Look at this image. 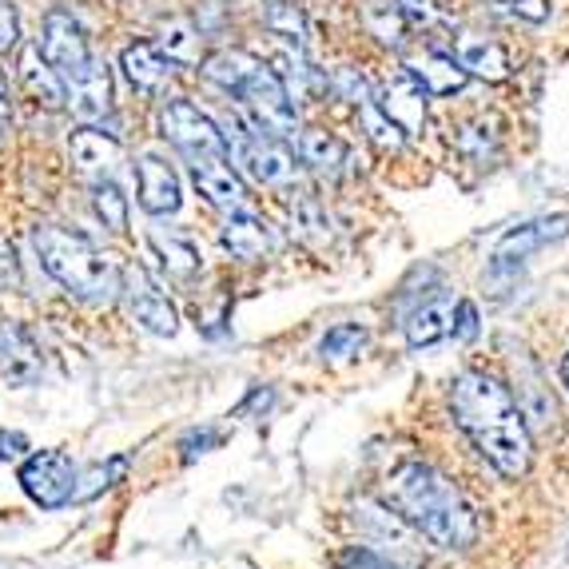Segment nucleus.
I'll return each instance as SVG.
<instances>
[{"label":"nucleus","mask_w":569,"mask_h":569,"mask_svg":"<svg viewBox=\"0 0 569 569\" xmlns=\"http://www.w3.org/2000/svg\"><path fill=\"white\" fill-rule=\"evenodd\" d=\"M450 410L466 438L478 447V455L506 478H522L530 470V427L513 395L498 379L482 370H462L450 382Z\"/></svg>","instance_id":"obj_1"},{"label":"nucleus","mask_w":569,"mask_h":569,"mask_svg":"<svg viewBox=\"0 0 569 569\" xmlns=\"http://www.w3.org/2000/svg\"><path fill=\"white\" fill-rule=\"evenodd\" d=\"M387 506L442 550H466L478 538L475 513L458 486L427 462H402L387 478Z\"/></svg>","instance_id":"obj_2"},{"label":"nucleus","mask_w":569,"mask_h":569,"mask_svg":"<svg viewBox=\"0 0 569 569\" xmlns=\"http://www.w3.org/2000/svg\"><path fill=\"white\" fill-rule=\"evenodd\" d=\"M32 247H37L44 271L68 295H77L84 303H112L120 295V267L80 231L44 223V228L32 231Z\"/></svg>","instance_id":"obj_3"},{"label":"nucleus","mask_w":569,"mask_h":569,"mask_svg":"<svg viewBox=\"0 0 569 569\" xmlns=\"http://www.w3.org/2000/svg\"><path fill=\"white\" fill-rule=\"evenodd\" d=\"M223 143H228V160L236 163L239 176L256 180L259 188L283 191V188H295V180H299V163L287 152V143L276 140L271 132H263V128H256L251 120L231 116Z\"/></svg>","instance_id":"obj_4"},{"label":"nucleus","mask_w":569,"mask_h":569,"mask_svg":"<svg viewBox=\"0 0 569 569\" xmlns=\"http://www.w3.org/2000/svg\"><path fill=\"white\" fill-rule=\"evenodd\" d=\"M236 96L243 100L247 120L256 123V128L271 132L276 140H295V132H299V108H295L283 80L276 77V68H267L259 60V68L243 80V88Z\"/></svg>","instance_id":"obj_5"},{"label":"nucleus","mask_w":569,"mask_h":569,"mask_svg":"<svg viewBox=\"0 0 569 569\" xmlns=\"http://www.w3.org/2000/svg\"><path fill=\"white\" fill-rule=\"evenodd\" d=\"M160 132L188 163L228 156V143H223L219 123L211 120L208 112H200L191 100H168V104L160 108Z\"/></svg>","instance_id":"obj_6"},{"label":"nucleus","mask_w":569,"mask_h":569,"mask_svg":"<svg viewBox=\"0 0 569 569\" xmlns=\"http://www.w3.org/2000/svg\"><path fill=\"white\" fill-rule=\"evenodd\" d=\"M40 57L52 64V72H57L60 80H77L80 72H88V68L96 64V52L92 44H88L84 29H80L77 17H68L64 9H52L44 17V24H40Z\"/></svg>","instance_id":"obj_7"},{"label":"nucleus","mask_w":569,"mask_h":569,"mask_svg":"<svg viewBox=\"0 0 569 569\" xmlns=\"http://www.w3.org/2000/svg\"><path fill=\"white\" fill-rule=\"evenodd\" d=\"M77 462L64 450H37L20 466V490L44 510H60V506L72 502L77 498Z\"/></svg>","instance_id":"obj_8"},{"label":"nucleus","mask_w":569,"mask_h":569,"mask_svg":"<svg viewBox=\"0 0 569 569\" xmlns=\"http://www.w3.org/2000/svg\"><path fill=\"white\" fill-rule=\"evenodd\" d=\"M120 295L140 331L156 335V339H171V335L180 331V311H176V303L160 291V283L143 267L120 271Z\"/></svg>","instance_id":"obj_9"},{"label":"nucleus","mask_w":569,"mask_h":569,"mask_svg":"<svg viewBox=\"0 0 569 569\" xmlns=\"http://www.w3.org/2000/svg\"><path fill=\"white\" fill-rule=\"evenodd\" d=\"M375 104L382 108V116H387L407 140L410 136H422V128H427V88L418 84L407 68H399V72H390V77L382 80Z\"/></svg>","instance_id":"obj_10"},{"label":"nucleus","mask_w":569,"mask_h":569,"mask_svg":"<svg viewBox=\"0 0 569 569\" xmlns=\"http://www.w3.org/2000/svg\"><path fill=\"white\" fill-rule=\"evenodd\" d=\"M44 375V351L37 335L17 319H0V379L12 387H32Z\"/></svg>","instance_id":"obj_11"},{"label":"nucleus","mask_w":569,"mask_h":569,"mask_svg":"<svg viewBox=\"0 0 569 569\" xmlns=\"http://www.w3.org/2000/svg\"><path fill=\"white\" fill-rule=\"evenodd\" d=\"M136 196H140V208L148 216H171L183 203L180 176L163 156H140L136 160Z\"/></svg>","instance_id":"obj_12"},{"label":"nucleus","mask_w":569,"mask_h":569,"mask_svg":"<svg viewBox=\"0 0 569 569\" xmlns=\"http://www.w3.org/2000/svg\"><path fill=\"white\" fill-rule=\"evenodd\" d=\"M569 236V216H553V219H533V223H522V228H513L510 236H502L498 251L490 259V276H502V271H513V267H522L526 256H533L538 247L553 243V239H566Z\"/></svg>","instance_id":"obj_13"},{"label":"nucleus","mask_w":569,"mask_h":569,"mask_svg":"<svg viewBox=\"0 0 569 569\" xmlns=\"http://www.w3.org/2000/svg\"><path fill=\"white\" fill-rule=\"evenodd\" d=\"M68 156H72V163H77V171L84 180L100 183L116 176V168H120V160H123V148L112 132H100V128L84 123V128L72 132V140H68Z\"/></svg>","instance_id":"obj_14"},{"label":"nucleus","mask_w":569,"mask_h":569,"mask_svg":"<svg viewBox=\"0 0 569 569\" xmlns=\"http://www.w3.org/2000/svg\"><path fill=\"white\" fill-rule=\"evenodd\" d=\"M191 180L200 188V196L219 208L223 216L228 211H243L251 208L247 203V188H243V176L236 171V163L228 156H216V160H203V163H191Z\"/></svg>","instance_id":"obj_15"},{"label":"nucleus","mask_w":569,"mask_h":569,"mask_svg":"<svg viewBox=\"0 0 569 569\" xmlns=\"http://www.w3.org/2000/svg\"><path fill=\"white\" fill-rule=\"evenodd\" d=\"M64 104L72 108L84 123L104 120V116L112 112V72H108L104 60H96L88 72H80L77 80H68Z\"/></svg>","instance_id":"obj_16"},{"label":"nucleus","mask_w":569,"mask_h":569,"mask_svg":"<svg viewBox=\"0 0 569 569\" xmlns=\"http://www.w3.org/2000/svg\"><path fill=\"white\" fill-rule=\"evenodd\" d=\"M219 243L228 247L236 259H243V263H256V259H263L271 251V231H267V223L251 208L228 211L223 231H219Z\"/></svg>","instance_id":"obj_17"},{"label":"nucleus","mask_w":569,"mask_h":569,"mask_svg":"<svg viewBox=\"0 0 569 569\" xmlns=\"http://www.w3.org/2000/svg\"><path fill=\"white\" fill-rule=\"evenodd\" d=\"M407 72L418 80V84L427 88V96H455L466 88V68L458 64L450 52H435V48H427V52H418V57L407 60Z\"/></svg>","instance_id":"obj_18"},{"label":"nucleus","mask_w":569,"mask_h":569,"mask_svg":"<svg viewBox=\"0 0 569 569\" xmlns=\"http://www.w3.org/2000/svg\"><path fill=\"white\" fill-rule=\"evenodd\" d=\"M455 295H435L407 315V342L415 351H427L435 342L450 339V319H455Z\"/></svg>","instance_id":"obj_19"},{"label":"nucleus","mask_w":569,"mask_h":569,"mask_svg":"<svg viewBox=\"0 0 569 569\" xmlns=\"http://www.w3.org/2000/svg\"><path fill=\"white\" fill-rule=\"evenodd\" d=\"M299 160L311 171H319V176H331L335 180V176H342V171L351 168V148L335 132L307 128V132H299Z\"/></svg>","instance_id":"obj_20"},{"label":"nucleus","mask_w":569,"mask_h":569,"mask_svg":"<svg viewBox=\"0 0 569 569\" xmlns=\"http://www.w3.org/2000/svg\"><path fill=\"white\" fill-rule=\"evenodd\" d=\"M123 72H128V80H132L136 92H160L163 84H168V77L176 72V64H171L168 57H163L156 44H128L123 48V57H120Z\"/></svg>","instance_id":"obj_21"},{"label":"nucleus","mask_w":569,"mask_h":569,"mask_svg":"<svg viewBox=\"0 0 569 569\" xmlns=\"http://www.w3.org/2000/svg\"><path fill=\"white\" fill-rule=\"evenodd\" d=\"M455 60L466 68V77H478V80H506L510 77V57H506V48L498 44V40L462 37L458 40Z\"/></svg>","instance_id":"obj_22"},{"label":"nucleus","mask_w":569,"mask_h":569,"mask_svg":"<svg viewBox=\"0 0 569 569\" xmlns=\"http://www.w3.org/2000/svg\"><path fill=\"white\" fill-rule=\"evenodd\" d=\"M148 243H152V251L160 256V263L168 267V276H176V279H191L203 267L200 247L191 243L188 236H180V231L156 228L152 236H148Z\"/></svg>","instance_id":"obj_23"},{"label":"nucleus","mask_w":569,"mask_h":569,"mask_svg":"<svg viewBox=\"0 0 569 569\" xmlns=\"http://www.w3.org/2000/svg\"><path fill=\"white\" fill-rule=\"evenodd\" d=\"M20 80L29 88V96L37 104L44 108H64V80L52 72L44 57H40V48H24L20 52Z\"/></svg>","instance_id":"obj_24"},{"label":"nucleus","mask_w":569,"mask_h":569,"mask_svg":"<svg viewBox=\"0 0 569 569\" xmlns=\"http://www.w3.org/2000/svg\"><path fill=\"white\" fill-rule=\"evenodd\" d=\"M259 68V60L243 48H216L208 60H203V77L216 88H223L228 96H236L243 88V80Z\"/></svg>","instance_id":"obj_25"},{"label":"nucleus","mask_w":569,"mask_h":569,"mask_svg":"<svg viewBox=\"0 0 569 569\" xmlns=\"http://www.w3.org/2000/svg\"><path fill=\"white\" fill-rule=\"evenodd\" d=\"M291 228L299 239H307L311 247H323L331 239V216L319 200H315L311 191H299L291 203Z\"/></svg>","instance_id":"obj_26"},{"label":"nucleus","mask_w":569,"mask_h":569,"mask_svg":"<svg viewBox=\"0 0 569 569\" xmlns=\"http://www.w3.org/2000/svg\"><path fill=\"white\" fill-rule=\"evenodd\" d=\"M259 12H263V24L276 32L279 40H287L291 48L307 44V17L295 0H263Z\"/></svg>","instance_id":"obj_27"},{"label":"nucleus","mask_w":569,"mask_h":569,"mask_svg":"<svg viewBox=\"0 0 569 569\" xmlns=\"http://www.w3.org/2000/svg\"><path fill=\"white\" fill-rule=\"evenodd\" d=\"M92 211L108 231H116V236L128 231V200H123V191L116 188V180L92 183Z\"/></svg>","instance_id":"obj_28"},{"label":"nucleus","mask_w":569,"mask_h":569,"mask_svg":"<svg viewBox=\"0 0 569 569\" xmlns=\"http://www.w3.org/2000/svg\"><path fill=\"white\" fill-rule=\"evenodd\" d=\"M362 347H367V331L359 323H339L319 339L323 362H351L362 355Z\"/></svg>","instance_id":"obj_29"},{"label":"nucleus","mask_w":569,"mask_h":569,"mask_svg":"<svg viewBox=\"0 0 569 569\" xmlns=\"http://www.w3.org/2000/svg\"><path fill=\"white\" fill-rule=\"evenodd\" d=\"M196 44H200V29H191L188 20H168L160 29V52L171 64H191L196 60Z\"/></svg>","instance_id":"obj_30"},{"label":"nucleus","mask_w":569,"mask_h":569,"mask_svg":"<svg viewBox=\"0 0 569 569\" xmlns=\"http://www.w3.org/2000/svg\"><path fill=\"white\" fill-rule=\"evenodd\" d=\"M359 123H362V132L370 136V140L379 143L382 152H399L402 143H407V136L395 128V123L382 116V108L375 104V100H367V104H359Z\"/></svg>","instance_id":"obj_31"},{"label":"nucleus","mask_w":569,"mask_h":569,"mask_svg":"<svg viewBox=\"0 0 569 569\" xmlns=\"http://www.w3.org/2000/svg\"><path fill=\"white\" fill-rule=\"evenodd\" d=\"M367 24H370V32H375V37L382 40V44L407 48L410 29H407V20H402L399 4H382V9H370L367 12Z\"/></svg>","instance_id":"obj_32"},{"label":"nucleus","mask_w":569,"mask_h":569,"mask_svg":"<svg viewBox=\"0 0 569 569\" xmlns=\"http://www.w3.org/2000/svg\"><path fill=\"white\" fill-rule=\"evenodd\" d=\"M331 88L342 96V100H351L355 108L367 104V100H375V88H370V80L362 77L359 68H339L331 77Z\"/></svg>","instance_id":"obj_33"},{"label":"nucleus","mask_w":569,"mask_h":569,"mask_svg":"<svg viewBox=\"0 0 569 569\" xmlns=\"http://www.w3.org/2000/svg\"><path fill=\"white\" fill-rule=\"evenodd\" d=\"M335 569H399V561L382 558V553H375L370 546H342V550L335 553Z\"/></svg>","instance_id":"obj_34"},{"label":"nucleus","mask_w":569,"mask_h":569,"mask_svg":"<svg viewBox=\"0 0 569 569\" xmlns=\"http://www.w3.org/2000/svg\"><path fill=\"white\" fill-rule=\"evenodd\" d=\"M123 475V458H112V462H100L88 478H77V498H92L96 490H104V486H112V478Z\"/></svg>","instance_id":"obj_35"},{"label":"nucleus","mask_w":569,"mask_h":569,"mask_svg":"<svg viewBox=\"0 0 569 569\" xmlns=\"http://www.w3.org/2000/svg\"><path fill=\"white\" fill-rule=\"evenodd\" d=\"M399 12L402 20H407V29L418 32V29H430V24H438V9L430 4V0H399Z\"/></svg>","instance_id":"obj_36"},{"label":"nucleus","mask_w":569,"mask_h":569,"mask_svg":"<svg viewBox=\"0 0 569 569\" xmlns=\"http://www.w3.org/2000/svg\"><path fill=\"white\" fill-rule=\"evenodd\" d=\"M478 335V307L470 299H458L450 319V339H475Z\"/></svg>","instance_id":"obj_37"},{"label":"nucleus","mask_w":569,"mask_h":569,"mask_svg":"<svg viewBox=\"0 0 569 569\" xmlns=\"http://www.w3.org/2000/svg\"><path fill=\"white\" fill-rule=\"evenodd\" d=\"M502 12H510V17H522V20H533V24H541V20L550 17V0H493Z\"/></svg>","instance_id":"obj_38"},{"label":"nucleus","mask_w":569,"mask_h":569,"mask_svg":"<svg viewBox=\"0 0 569 569\" xmlns=\"http://www.w3.org/2000/svg\"><path fill=\"white\" fill-rule=\"evenodd\" d=\"M20 283V263H17V251L4 236H0V291H12Z\"/></svg>","instance_id":"obj_39"},{"label":"nucleus","mask_w":569,"mask_h":569,"mask_svg":"<svg viewBox=\"0 0 569 569\" xmlns=\"http://www.w3.org/2000/svg\"><path fill=\"white\" fill-rule=\"evenodd\" d=\"M17 9L12 4H0V52H9V48H17Z\"/></svg>","instance_id":"obj_40"},{"label":"nucleus","mask_w":569,"mask_h":569,"mask_svg":"<svg viewBox=\"0 0 569 569\" xmlns=\"http://www.w3.org/2000/svg\"><path fill=\"white\" fill-rule=\"evenodd\" d=\"M24 450H29L24 435H0V458H20Z\"/></svg>","instance_id":"obj_41"},{"label":"nucleus","mask_w":569,"mask_h":569,"mask_svg":"<svg viewBox=\"0 0 569 569\" xmlns=\"http://www.w3.org/2000/svg\"><path fill=\"white\" fill-rule=\"evenodd\" d=\"M9 120H12V104H9V84H4V77H0V140H4V132H9Z\"/></svg>","instance_id":"obj_42"},{"label":"nucleus","mask_w":569,"mask_h":569,"mask_svg":"<svg viewBox=\"0 0 569 569\" xmlns=\"http://www.w3.org/2000/svg\"><path fill=\"white\" fill-rule=\"evenodd\" d=\"M561 379H566V387H569V355L561 359Z\"/></svg>","instance_id":"obj_43"}]
</instances>
